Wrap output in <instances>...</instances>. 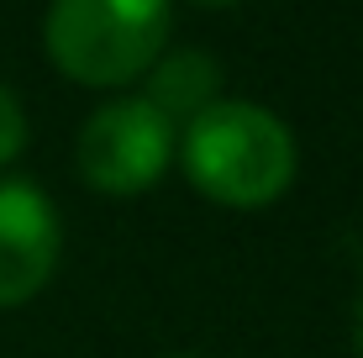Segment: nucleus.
Segmentation results:
<instances>
[{
    "instance_id": "4",
    "label": "nucleus",
    "mask_w": 363,
    "mask_h": 358,
    "mask_svg": "<svg viewBox=\"0 0 363 358\" xmlns=\"http://www.w3.org/2000/svg\"><path fill=\"white\" fill-rule=\"evenodd\" d=\"M64 227L58 211L37 184L27 179H0V311L27 306L37 290L53 279Z\"/></svg>"
},
{
    "instance_id": "8",
    "label": "nucleus",
    "mask_w": 363,
    "mask_h": 358,
    "mask_svg": "<svg viewBox=\"0 0 363 358\" xmlns=\"http://www.w3.org/2000/svg\"><path fill=\"white\" fill-rule=\"evenodd\" d=\"M200 6H232V0H200Z\"/></svg>"
},
{
    "instance_id": "6",
    "label": "nucleus",
    "mask_w": 363,
    "mask_h": 358,
    "mask_svg": "<svg viewBox=\"0 0 363 358\" xmlns=\"http://www.w3.org/2000/svg\"><path fill=\"white\" fill-rule=\"evenodd\" d=\"M21 147H27V111L11 84H0V164H11Z\"/></svg>"
},
{
    "instance_id": "1",
    "label": "nucleus",
    "mask_w": 363,
    "mask_h": 358,
    "mask_svg": "<svg viewBox=\"0 0 363 358\" xmlns=\"http://www.w3.org/2000/svg\"><path fill=\"white\" fill-rule=\"evenodd\" d=\"M184 174L206 201L232 211L274 206L295 184V138L269 106L216 101L184 121Z\"/></svg>"
},
{
    "instance_id": "9",
    "label": "nucleus",
    "mask_w": 363,
    "mask_h": 358,
    "mask_svg": "<svg viewBox=\"0 0 363 358\" xmlns=\"http://www.w3.org/2000/svg\"><path fill=\"white\" fill-rule=\"evenodd\" d=\"M174 358H195V353H174Z\"/></svg>"
},
{
    "instance_id": "7",
    "label": "nucleus",
    "mask_w": 363,
    "mask_h": 358,
    "mask_svg": "<svg viewBox=\"0 0 363 358\" xmlns=\"http://www.w3.org/2000/svg\"><path fill=\"white\" fill-rule=\"evenodd\" d=\"M353 348L363 353V274H358V295H353Z\"/></svg>"
},
{
    "instance_id": "2",
    "label": "nucleus",
    "mask_w": 363,
    "mask_h": 358,
    "mask_svg": "<svg viewBox=\"0 0 363 358\" xmlns=\"http://www.w3.org/2000/svg\"><path fill=\"white\" fill-rule=\"evenodd\" d=\"M169 21V0H53L43 16V47L74 84L116 90L164 58Z\"/></svg>"
},
{
    "instance_id": "5",
    "label": "nucleus",
    "mask_w": 363,
    "mask_h": 358,
    "mask_svg": "<svg viewBox=\"0 0 363 358\" xmlns=\"http://www.w3.org/2000/svg\"><path fill=\"white\" fill-rule=\"evenodd\" d=\"M143 101L169 121H195L206 106L221 101V64L200 47H174L147 69V90Z\"/></svg>"
},
{
    "instance_id": "3",
    "label": "nucleus",
    "mask_w": 363,
    "mask_h": 358,
    "mask_svg": "<svg viewBox=\"0 0 363 358\" xmlns=\"http://www.w3.org/2000/svg\"><path fill=\"white\" fill-rule=\"evenodd\" d=\"M174 127L158 116L143 95H116L79 127L74 164L79 179L100 195H137L169 169Z\"/></svg>"
}]
</instances>
